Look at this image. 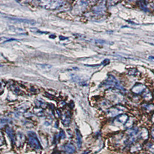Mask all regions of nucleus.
Returning a JSON list of instances; mask_svg holds the SVG:
<instances>
[{"label": "nucleus", "instance_id": "f257e3e1", "mask_svg": "<svg viewBox=\"0 0 154 154\" xmlns=\"http://www.w3.org/2000/svg\"><path fill=\"white\" fill-rule=\"evenodd\" d=\"M29 142V144L30 145L31 147H32L33 148H34L35 149H37V150H38V149H41V145H40L39 142L38 141L35 136H31L29 139L28 140Z\"/></svg>", "mask_w": 154, "mask_h": 154}, {"label": "nucleus", "instance_id": "f03ea898", "mask_svg": "<svg viewBox=\"0 0 154 154\" xmlns=\"http://www.w3.org/2000/svg\"><path fill=\"white\" fill-rule=\"evenodd\" d=\"M146 87L144 84L138 83L136 84L132 88V91L136 94H140L142 92H144L146 90Z\"/></svg>", "mask_w": 154, "mask_h": 154}, {"label": "nucleus", "instance_id": "7ed1b4c3", "mask_svg": "<svg viewBox=\"0 0 154 154\" xmlns=\"http://www.w3.org/2000/svg\"><path fill=\"white\" fill-rule=\"evenodd\" d=\"M26 138L23 135H18L16 139V144L17 147H21L23 146L24 141H25Z\"/></svg>", "mask_w": 154, "mask_h": 154}, {"label": "nucleus", "instance_id": "20e7f679", "mask_svg": "<svg viewBox=\"0 0 154 154\" xmlns=\"http://www.w3.org/2000/svg\"><path fill=\"white\" fill-rule=\"evenodd\" d=\"M64 150L67 153L69 154L74 153L75 151V147H74V146H73V145L71 144H67L65 145L64 146Z\"/></svg>", "mask_w": 154, "mask_h": 154}, {"label": "nucleus", "instance_id": "39448f33", "mask_svg": "<svg viewBox=\"0 0 154 154\" xmlns=\"http://www.w3.org/2000/svg\"><path fill=\"white\" fill-rule=\"evenodd\" d=\"M148 132L146 129H143L140 132V133L139 135V138L143 140H147L148 138Z\"/></svg>", "mask_w": 154, "mask_h": 154}, {"label": "nucleus", "instance_id": "423d86ee", "mask_svg": "<svg viewBox=\"0 0 154 154\" xmlns=\"http://www.w3.org/2000/svg\"><path fill=\"white\" fill-rule=\"evenodd\" d=\"M143 97L145 100H148V101L152 99V93H151L150 91H149L148 90H147V89H146V90L144 91Z\"/></svg>", "mask_w": 154, "mask_h": 154}, {"label": "nucleus", "instance_id": "0eeeda50", "mask_svg": "<svg viewBox=\"0 0 154 154\" xmlns=\"http://www.w3.org/2000/svg\"><path fill=\"white\" fill-rule=\"evenodd\" d=\"M140 149H141V146L139 144H136L131 147V151L132 152H137L140 150Z\"/></svg>", "mask_w": 154, "mask_h": 154}, {"label": "nucleus", "instance_id": "6e6552de", "mask_svg": "<svg viewBox=\"0 0 154 154\" xmlns=\"http://www.w3.org/2000/svg\"><path fill=\"white\" fill-rule=\"evenodd\" d=\"M146 149H148L149 151L153 152H154V143H148L146 145Z\"/></svg>", "mask_w": 154, "mask_h": 154}, {"label": "nucleus", "instance_id": "1a4fd4ad", "mask_svg": "<svg viewBox=\"0 0 154 154\" xmlns=\"http://www.w3.org/2000/svg\"><path fill=\"white\" fill-rule=\"evenodd\" d=\"M143 108L146 109V110L150 111L154 109V105H153V104H143Z\"/></svg>", "mask_w": 154, "mask_h": 154}, {"label": "nucleus", "instance_id": "9d476101", "mask_svg": "<svg viewBox=\"0 0 154 154\" xmlns=\"http://www.w3.org/2000/svg\"><path fill=\"white\" fill-rule=\"evenodd\" d=\"M6 132H7V133L9 135V137L10 138L12 144H14L15 139V136H14V135H13V132L11 130H7V131H6Z\"/></svg>", "mask_w": 154, "mask_h": 154}, {"label": "nucleus", "instance_id": "9b49d317", "mask_svg": "<svg viewBox=\"0 0 154 154\" xmlns=\"http://www.w3.org/2000/svg\"><path fill=\"white\" fill-rule=\"evenodd\" d=\"M77 146L79 148H80L81 146L82 141H81V137L80 136V133L77 132Z\"/></svg>", "mask_w": 154, "mask_h": 154}, {"label": "nucleus", "instance_id": "f8f14e48", "mask_svg": "<svg viewBox=\"0 0 154 154\" xmlns=\"http://www.w3.org/2000/svg\"><path fill=\"white\" fill-rule=\"evenodd\" d=\"M140 8H141L144 11H146V12L148 11V8H147V5L146 4V3H145L144 1H140Z\"/></svg>", "mask_w": 154, "mask_h": 154}, {"label": "nucleus", "instance_id": "ddd939ff", "mask_svg": "<svg viewBox=\"0 0 154 154\" xmlns=\"http://www.w3.org/2000/svg\"><path fill=\"white\" fill-rule=\"evenodd\" d=\"M151 135H152V137H154V128H153L152 129V131H151Z\"/></svg>", "mask_w": 154, "mask_h": 154}, {"label": "nucleus", "instance_id": "4468645a", "mask_svg": "<svg viewBox=\"0 0 154 154\" xmlns=\"http://www.w3.org/2000/svg\"><path fill=\"white\" fill-rule=\"evenodd\" d=\"M149 59H150V60H154V57H152V56L149 57Z\"/></svg>", "mask_w": 154, "mask_h": 154}, {"label": "nucleus", "instance_id": "2eb2a0df", "mask_svg": "<svg viewBox=\"0 0 154 154\" xmlns=\"http://www.w3.org/2000/svg\"><path fill=\"white\" fill-rule=\"evenodd\" d=\"M152 122L154 123V113L152 115Z\"/></svg>", "mask_w": 154, "mask_h": 154}, {"label": "nucleus", "instance_id": "dca6fc26", "mask_svg": "<svg viewBox=\"0 0 154 154\" xmlns=\"http://www.w3.org/2000/svg\"><path fill=\"white\" fill-rule=\"evenodd\" d=\"M55 154H61V153H58V152H56V153H55Z\"/></svg>", "mask_w": 154, "mask_h": 154}, {"label": "nucleus", "instance_id": "f3484780", "mask_svg": "<svg viewBox=\"0 0 154 154\" xmlns=\"http://www.w3.org/2000/svg\"><path fill=\"white\" fill-rule=\"evenodd\" d=\"M153 96H154V92H153Z\"/></svg>", "mask_w": 154, "mask_h": 154}]
</instances>
